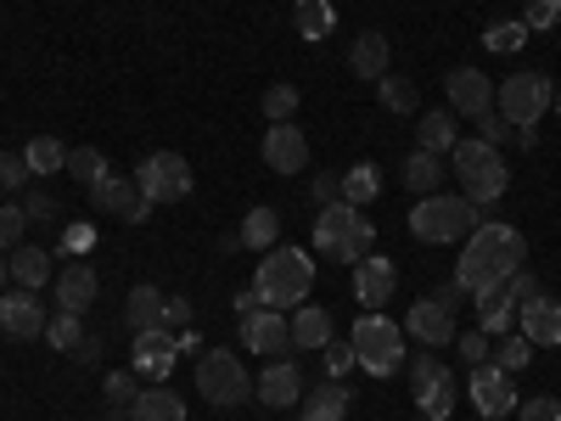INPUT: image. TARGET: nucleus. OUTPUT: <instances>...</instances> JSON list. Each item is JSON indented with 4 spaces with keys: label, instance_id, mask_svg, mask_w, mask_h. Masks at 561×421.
<instances>
[{
    "label": "nucleus",
    "instance_id": "1",
    "mask_svg": "<svg viewBox=\"0 0 561 421\" xmlns=\"http://www.w3.org/2000/svg\"><path fill=\"white\" fill-rule=\"evenodd\" d=\"M528 264V237L517 225H494V219H483L472 237H466V248H460V264H455V287L466 293V298H478V293H489V287H500V281H511Z\"/></svg>",
    "mask_w": 561,
    "mask_h": 421
},
{
    "label": "nucleus",
    "instance_id": "2",
    "mask_svg": "<svg viewBox=\"0 0 561 421\" xmlns=\"http://www.w3.org/2000/svg\"><path fill=\"white\" fill-rule=\"evenodd\" d=\"M253 287L270 309H298L314 287V259L304 248H270L253 270Z\"/></svg>",
    "mask_w": 561,
    "mask_h": 421
},
{
    "label": "nucleus",
    "instance_id": "3",
    "mask_svg": "<svg viewBox=\"0 0 561 421\" xmlns=\"http://www.w3.org/2000/svg\"><path fill=\"white\" fill-rule=\"evenodd\" d=\"M449 169L460 174V197L466 203H500L505 197V185H511V169L500 163V152L489 147V140H455L449 147Z\"/></svg>",
    "mask_w": 561,
    "mask_h": 421
},
{
    "label": "nucleus",
    "instance_id": "4",
    "mask_svg": "<svg viewBox=\"0 0 561 421\" xmlns=\"http://www.w3.org/2000/svg\"><path fill=\"white\" fill-rule=\"evenodd\" d=\"M478 225H483V208L466 203V197H449V192L415 197V208H410V237L415 242H466Z\"/></svg>",
    "mask_w": 561,
    "mask_h": 421
},
{
    "label": "nucleus",
    "instance_id": "5",
    "mask_svg": "<svg viewBox=\"0 0 561 421\" xmlns=\"http://www.w3.org/2000/svg\"><path fill=\"white\" fill-rule=\"evenodd\" d=\"M348 343H354L359 371H370V377H393V371L404 365V326H393L382 309H365L354 320Z\"/></svg>",
    "mask_w": 561,
    "mask_h": 421
},
{
    "label": "nucleus",
    "instance_id": "6",
    "mask_svg": "<svg viewBox=\"0 0 561 421\" xmlns=\"http://www.w3.org/2000/svg\"><path fill=\"white\" fill-rule=\"evenodd\" d=\"M197 394L214 410H237V405L253 399V377H248V365L237 360V349H208L197 360Z\"/></svg>",
    "mask_w": 561,
    "mask_h": 421
},
{
    "label": "nucleus",
    "instance_id": "7",
    "mask_svg": "<svg viewBox=\"0 0 561 421\" xmlns=\"http://www.w3.org/2000/svg\"><path fill=\"white\" fill-rule=\"evenodd\" d=\"M550 102H556V90H550V79L545 73H511L505 84H494V107H500V118L505 124H539L545 113H550Z\"/></svg>",
    "mask_w": 561,
    "mask_h": 421
},
{
    "label": "nucleus",
    "instance_id": "8",
    "mask_svg": "<svg viewBox=\"0 0 561 421\" xmlns=\"http://www.w3.org/2000/svg\"><path fill=\"white\" fill-rule=\"evenodd\" d=\"M455 304H460L455 281H449V287H438L433 298H415L410 315H404V332L415 343H427V349H449L455 343Z\"/></svg>",
    "mask_w": 561,
    "mask_h": 421
},
{
    "label": "nucleus",
    "instance_id": "9",
    "mask_svg": "<svg viewBox=\"0 0 561 421\" xmlns=\"http://www.w3.org/2000/svg\"><path fill=\"white\" fill-rule=\"evenodd\" d=\"M135 185L147 203H180V197H192V163L180 152H152V158H140Z\"/></svg>",
    "mask_w": 561,
    "mask_h": 421
},
{
    "label": "nucleus",
    "instance_id": "10",
    "mask_svg": "<svg viewBox=\"0 0 561 421\" xmlns=\"http://www.w3.org/2000/svg\"><path fill=\"white\" fill-rule=\"evenodd\" d=\"M410 394H415V405H421V416H427V421H444L455 410V371L438 354H415Z\"/></svg>",
    "mask_w": 561,
    "mask_h": 421
},
{
    "label": "nucleus",
    "instance_id": "11",
    "mask_svg": "<svg viewBox=\"0 0 561 421\" xmlns=\"http://www.w3.org/2000/svg\"><path fill=\"white\" fill-rule=\"evenodd\" d=\"M90 203H96V214H113L124 225H147V214H152V203L140 197V185L124 180V174H107V180L90 185Z\"/></svg>",
    "mask_w": 561,
    "mask_h": 421
},
{
    "label": "nucleus",
    "instance_id": "12",
    "mask_svg": "<svg viewBox=\"0 0 561 421\" xmlns=\"http://www.w3.org/2000/svg\"><path fill=\"white\" fill-rule=\"evenodd\" d=\"M259 152H264V169H275V174H298V169H309V135H304L298 124H270Z\"/></svg>",
    "mask_w": 561,
    "mask_h": 421
},
{
    "label": "nucleus",
    "instance_id": "13",
    "mask_svg": "<svg viewBox=\"0 0 561 421\" xmlns=\"http://www.w3.org/2000/svg\"><path fill=\"white\" fill-rule=\"evenodd\" d=\"M466 394H472L478 416H505L511 405H517V388H511V371H500L494 360L489 365H472V383H466Z\"/></svg>",
    "mask_w": 561,
    "mask_h": 421
},
{
    "label": "nucleus",
    "instance_id": "14",
    "mask_svg": "<svg viewBox=\"0 0 561 421\" xmlns=\"http://www.w3.org/2000/svg\"><path fill=\"white\" fill-rule=\"evenodd\" d=\"M135 377H147V383H163L169 371H174V360H180V343H174V332H163V326H152V332H135Z\"/></svg>",
    "mask_w": 561,
    "mask_h": 421
},
{
    "label": "nucleus",
    "instance_id": "15",
    "mask_svg": "<svg viewBox=\"0 0 561 421\" xmlns=\"http://www.w3.org/2000/svg\"><path fill=\"white\" fill-rule=\"evenodd\" d=\"M0 332H7V338H18V343H28V338H45V304H39V293L18 287V293H7V298H0Z\"/></svg>",
    "mask_w": 561,
    "mask_h": 421
},
{
    "label": "nucleus",
    "instance_id": "16",
    "mask_svg": "<svg viewBox=\"0 0 561 421\" xmlns=\"http://www.w3.org/2000/svg\"><path fill=\"white\" fill-rule=\"evenodd\" d=\"M444 96H449V107H455V113L478 118V113H489V107H494V79H489L483 68H455V73L444 79Z\"/></svg>",
    "mask_w": 561,
    "mask_h": 421
},
{
    "label": "nucleus",
    "instance_id": "17",
    "mask_svg": "<svg viewBox=\"0 0 561 421\" xmlns=\"http://www.w3.org/2000/svg\"><path fill=\"white\" fill-rule=\"evenodd\" d=\"M253 399H264L270 410L298 405V399H304V371H298V360H270V365L259 371V383H253Z\"/></svg>",
    "mask_w": 561,
    "mask_h": 421
},
{
    "label": "nucleus",
    "instance_id": "18",
    "mask_svg": "<svg viewBox=\"0 0 561 421\" xmlns=\"http://www.w3.org/2000/svg\"><path fill=\"white\" fill-rule=\"evenodd\" d=\"M287 343H293V320L280 315V309H253V315H242V349L275 360Z\"/></svg>",
    "mask_w": 561,
    "mask_h": 421
},
{
    "label": "nucleus",
    "instance_id": "19",
    "mask_svg": "<svg viewBox=\"0 0 561 421\" xmlns=\"http://www.w3.org/2000/svg\"><path fill=\"white\" fill-rule=\"evenodd\" d=\"M354 293H359V304H393V293H399V270H393V259H382V253H370V259H359L354 264Z\"/></svg>",
    "mask_w": 561,
    "mask_h": 421
},
{
    "label": "nucleus",
    "instance_id": "20",
    "mask_svg": "<svg viewBox=\"0 0 561 421\" xmlns=\"http://www.w3.org/2000/svg\"><path fill=\"white\" fill-rule=\"evenodd\" d=\"M517 320H523V338H528L534 349H550V343H561V298L539 293V298L517 304Z\"/></svg>",
    "mask_w": 561,
    "mask_h": 421
},
{
    "label": "nucleus",
    "instance_id": "21",
    "mask_svg": "<svg viewBox=\"0 0 561 421\" xmlns=\"http://www.w3.org/2000/svg\"><path fill=\"white\" fill-rule=\"evenodd\" d=\"M96 293H102V281H96V270H90L84 259H73L68 270H57V309L84 315L90 304H96Z\"/></svg>",
    "mask_w": 561,
    "mask_h": 421
},
{
    "label": "nucleus",
    "instance_id": "22",
    "mask_svg": "<svg viewBox=\"0 0 561 421\" xmlns=\"http://www.w3.org/2000/svg\"><path fill=\"white\" fill-rule=\"evenodd\" d=\"M354 219H359V208L354 203H325L320 214H314V248L325 253V259H337L343 253V242H348V230H354Z\"/></svg>",
    "mask_w": 561,
    "mask_h": 421
},
{
    "label": "nucleus",
    "instance_id": "23",
    "mask_svg": "<svg viewBox=\"0 0 561 421\" xmlns=\"http://www.w3.org/2000/svg\"><path fill=\"white\" fill-rule=\"evenodd\" d=\"M388 57H393V45H388V34H377V29H365V34L348 45L354 79H382V73H388Z\"/></svg>",
    "mask_w": 561,
    "mask_h": 421
},
{
    "label": "nucleus",
    "instance_id": "24",
    "mask_svg": "<svg viewBox=\"0 0 561 421\" xmlns=\"http://www.w3.org/2000/svg\"><path fill=\"white\" fill-rule=\"evenodd\" d=\"M163 304H169V293H158L152 281H140V287L129 293V304H124L129 332H152V326H163Z\"/></svg>",
    "mask_w": 561,
    "mask_h": 421
},
{
    "label": "nucleus",
    "instance_id": "25",
    "mask_svg": "<svg viewBox=\"0 0 561 421\" xmlns=\"http://www.w3.org/2000/svg\"><path fill=\"white\" fill-rule=\"evenodd\" d=\"M455 140H460V135H455V113H449V107H433V113L415 118V147H421V152H438V158H444Z\"/></svg>",
    "mask_w": 561,
    "mask_h": 421
},
{
    "label": "nucleus",
    "instance_id": "26",
    "mask_svg": "<svg viewBox=\"0 0 561 421\" xmlns=\"http://www.w3.org/2000/svg\"><path fill=\"white\" fill-rule=\"evenodd\" d=\"M444 174H449V169H444V158H438V152H421V147H415V152L404 158V185H410L415 197L444 192Z\"/></svg>",
    "mask_w": 561,
    "mask_h": 421
},
{
    "label": "nucleus",
    "instance_id": "27",
    "mask_svg": "<svg viewBox=\"0 0 561 421\" xmlns=\"http://www.w3.org/2000/svg\"><path fill=\"white\" fill-rule=\"evenodd\" d=\"M332 343V315L320 304H298L293 309V349H325Z\"/></svg>",
    "mask_w": 561,
    "mask_h": 421
},
{
    "label": "nucleus",
    "instance_id": "28",
    "mask_svg": "<svg viewBox=\"0 0 561 421\" xmlns=\"http://www.w3.org/2000/svg\"><path fill=\"white\" fill-rule=\"evenodd\" d=\"M129 421H185V399L180 394H169L163 383L147 394V388H140L135 394V405H129Z\"/></svg>",
    "mask_w": 561,
    "mask_h": 421
},
{
    "label": "nucleus",
    "instance_id": "29",
    "mask_svg": "<svg viewBox=\"0 0 561 421\" xmlns=\"http://www.w3.org/2000/svg\"><path fill=\"white\" fill-rule=\"evenodd\" d=\"M511 320H517V298L505 293V281H500V287H489V293H478V326H483L489 338H494V332L505 338Z\"/></svg>",
    "mask_w": 561,
    "mask_h": 421
},
{
    "label": "nucleus",
    "instance_id": "30",
    "mask_svg": "<svg viewBox=\"0 0 561 421\" xmlns=\"http://www.w3.org/2000/svg\"><path fill=\"white\" fill-rule=\"evenodd\" d=\"M7 270L18 275V287H28V293H39L45 287V281H51V253H45V248H12V259H7Z\"/></svg>",
    "mask_w": 561,
    "mask_h": 421
},
{
    "label": "nucleus",
    "instance_id": "31",
    "mask_svg": "<svg viewBox=\"0 0 561 421\" xmlns=\"http://www.w3.org/2000/svg\"><path fill=\"white\" fill-rule=\"evenodd\" d=\"M298 405H304V421H343V416H348V388H343V383H320V388L304 394Z\"/></svg>",
    "mask_w": 561,
    "mask_h": 421
},
{
    "label": "nucleus",
    "instance_id": "32",
    "mask_svg": "<svg viewBox=\"0 0 561 421\" xmlns=\"http://www.w3.org/2000/svg\"><path fill=\"white\" fill-rule=\"evenodd\" d=\"M23 163H28V174H62L68 169V147H62V140L57 135H34L28 140V147H23Z\"/></svg>",
    "mask_w": 561,
    "mask_h": 421
},
{
    "label": "nucleus",
    "instance_id": "33",
    "mask_svg": "<svg viewBox=\"0 0 561 421\" xmlns=\"http://www.w3.org/2000/svg\"><path fill=\"white\" fill-rule=\"evenodd\" d=\"M275 237H280V214H275V208H253V214L242 219V230H237V242L253 248V253H270Z\"/></svg>",
    "mask_w": 561,
    "mask_h": 421
},
{
    "label": "nucleus",
    "instance_id": "34",
    "mask_svg": "<svg viewBox=\"0 0 561 421\" xmlns=\"http://www.w3.org/2000/svg\"><path fill=\"white\" fill-rule=\"evenodd\" d=\"M377 192H382V169H377V163H354V169L343 174V203L365 208V203H377Z\"/></svg>",
    "mask_w": 561,
    "mask_h": 421
},
{
    "label": "nucleus",
    "instance_id": "35",
    "mask_svg": "<svg viewBox=\"0 0 561 421\" xmlns=\"http://www.w3.org/2000/svg\"><path fill=\"white\" fill-rule=\"evenodd\" d=\"M298 34L304 39H325V34H332L337 29V7H332V0H298Z\"/></svg>",
    "mask_w": 561,
    "mask_h": 421
},
{
    "label": "nucleus",
    "instance_id": "36",
    "mask_svg": "<svg viewBox=\"0 0 561 421\" xmlns=\"http://www.w3.org/2000/svg\"><path fill=\"white\" fill-rule=\"evenodd\" d=\"M79 338H84V315H68V309H57L51 320H45V343H51V349L73 354V349H79Z\"/></svg>",
    "mask_w": 561,
    "mask_h": 421
},
{
    "label": "nucleus",
    "instance_id": "37",
    "mask_svg": "<svg viewBox=\"0 0 561 421\" xmlns=\"http://www.w3.org/2000/svg\"><path fill=\"white\" fill-rule=\"evenodd\" d=\"M370 253H377V225H370V214H359L337 259H343V264H359V259H370Z\"/></svg>",
    "mask_w": 561,
    "mask_h": 421
},
{
    "label": "nucleus",
    "instance_id": "38",
    "mask_svg": "<svg viewBox=\"0 0 561 421\" xmlns=\"http://www.w3.org/2000/svg\"><path fill=\"white\" fill-rule=\"evenodd\" d=\"M298 102H304L298 84H270V90H264V118H270V124H293Z\"/></svg>",
    "mask_w": 561,
    "mask_h": 421
},
{
    "label": "nucleus",
    "instance_id": "39",
    "mask_svg": "<svg viewBox=\"0 0 561 421\" xmlns=\"http://www.w3.org/2000/svg\"><path fill=\"white\" fill-rule=\"evenodd\" d=\"M68 174L84 185V192H90V185H96V180H107V158L96 152V147H79V152H68Z\"/></svg>",
    "mask_w": 561,
    "mask_h": 421
},
{
    "label": "nucleus",
    "instance_id": "40",
    "mask_svg": "<svg viewBox=\"0 0 561 421\" xmlns=\"http://www.w3.org/2000/svg\"><path fill=\"white\" fill-rule=\"evenodd\" d=\"M377 96H382V107H388V113H415V84H410V79L382 73V79H377Z\"/></svg>",
    "mask_w": 561,
    "mask_h": 421
},
{
    "label": "nucleus",
    "instance_id": "41",
    "mask_svg": "<svg viewBox=\"0 0 561 421\" xmlns=\"http://www.w3.org/2000/svg\"><path fill=\"white\" fill-rule=\"evenodd\" d=\"M23 225H28L23 203H0V253H12V248H23Z\"/></svg>",
    "mask_w": 561,
    "mask_h": 421
},
{
    "label": "nucleus",
    "instance_id": "42",
    "mask_svg": "<svg viewBox=\"0 0 561 421\" xmlns=\"http://www.w3.org/2000/svg\"><path fill=\"white\" fill-rule=\"evenodd\" d=\"M556 23H561V0H528V7H523V29L550 34Z\"/></svg>",
    "mask_w": 561,
    "mask_h": 421
},
{
    "label": "nucleus",
    "instance_id": "43",
    "mask_svg": "<svg viewBox=\"0 0 561 421\" xmlns=\"http://www.w3.org/2000/svg\"><path fill=\"white\" fill-rule=\"evenodd\" d=\"M102 388H107V394H102L107 405H118V410H129V405H135V394H140V377H135V371H113V377H107Z\"/></svg>",
    "mask_w": 561,
    "mask_h": 421
},
{
    "label": "nucleus",
    "instance_id": "44",
    "mask_svg": "<svg viewBox=\"0 0 561 421\" xmlns=\"http://www.w3.org/2000/svg\"><path fill=\"white\" fill-rule=\"evenodd\" d=\"M528 360H534V343H528V338H505V343L494 349V365H500V371H523Z\"/></svg>",
    "mask_w": 561,
    "mask_h": 421
},
{
    "label": "nucleus",
    "instance_id": "45",
    "mask_svg": "<svg viewBox=\"0 0 561 421\" xmlns=\"http://www.w3.org/2000/svg\"><path fill=\"white\" fill-rule=\"evenodd\" d=\"M523 39H528V29H523V23H489V34H483L489 52H517Z\"/></svg>",
    "mask_w": 561,
    "mask_h": 421
},
{
    "label": "nucleus",
    "instance_id": "46",
    "mask_svg": "<svg viewBox=\"0 0 561 421\" xmlns=\"http://www.w3.org/2000/svg\"><path fill=\"white\" fill-rule=\"evenodd\" d=\"M320 354H325V377H332V383H337V377H348V371L359 365V360H354V343H325Z\"/></svg>",
    "mask_w": 561,
    "mask_h": 421
},
{
    "label": "nucleus",
    "instance_id": "47",
    "mask_svg": "<svg viewBox=\"0 0 561 421\" xmlns=\"http://www.w3.org/2000/svg\"><path fill=\"white\" fill-rule=\"evenodd\" d=\"M489 354H494V343H489L483 326H478V332H460V360L466 365H489Z\"/></svg>",
    "mask_w": 561,
    "mask_h": 421
},
{
    "label": "nucleus",
    "instance_id": "48",
    "mask_svg": "<svg viewBox=\"0 0 561 421\" xmlns=\"http://www.w3.org/2000/svg\"><path fill=\"white\" fill-rule=\"evenodd\" d=\"M523 421H561V399L556 394H534L523 405Z\"/></svg>",
    "mask_w": 561,
    "mask_h": 421
},
{
    "label": "nucleus",
    "instance_id": "49",
    "mask_svg": "<svg viewBox=\"0 0 561 421\" xmlns=\"http://www.w3.org/2000/svg\"><path fill=\"white\" fill-rule=\"evenodd\" d=\"M511 135V124L500 118V107H489V113H478V140H489V147H500V140Z\"/></svg>",
    "mask_w": 561,
    "mask_h": 421
},
{
    "label": "nucleus",
    "instance_id": "50",
    "mask_svg": "<svg viewBox=\"0 0 561 421\" xmlns=\"http://www.w3.org/2000/svg\"><path fill=\"white\" fill-rule=\"evenodd\" d=\"M23 180H28V163L12 158V152H0V192H18Z\"/></svg>",
    "mask_w": 561,
    "mask_h": 421
},
{
    "label": "nucleus",
    "instance_id": "51",
    "mask_svg": "<svg viewBox=\"0 0 561 421\" xmlns=\"http://www.w3.org/2000/svg\"><path fill=\"white\" fill-rule=\"evenodd\" d=\"M309 197H314L320 208L337 203V197H343V180H337V174H314V180H309Z\"/></svg>",
    "mask_w": 561,
    "mask_h": 421
},
{
    "label": "nucleus",
    "instance_id": "52",
    "mask_svg": "<svg viewBox=\"0 0 561 421\" xmlns=\"http://www.w3.org/2000/svg\"><path fill=\"white\" fill-rule=\"evenodd\" d=\"M505 293H511V298H517V304H528V298H539V281H534V270L523 264L517 275H511V281H505Z\"/></svg>",
    "mask_w": 561,
    "mask_h": 421
},
{
    "label": "nucleus",
    "instance_id": "53",
    "mask_svg": "<svg viewBox=\"0 0 561 421\" xmlns=\"http://www.w3.org/2000/svg\"><path fill=\"white\" fill-rule=\"evenodd\" d=\"M185 326H192V304L169 298V304H163V332H185Z\"/></svg>",
    "mask_w": 561,
    "mask_h": 421
},
{
    "label": "nucleus",
    "instance_id": "54",
    "mask_svg": "<svg viewBox=\"0 0 561 421\" xmlns=\"http://www.w3.org/2000/svg\"><path fill=\"white\" fill-rule=\"evenodd\" d=\"M23 214H28V219H57V203L45 197V192H34V197L23 203Z\"/></svg>",
    "mask_w": 561,
    "mask_h": 421
},
{
    "label": "nucleus",
    "instance_id": "55",
    "mask_svg": "<svg viewBox=\"0 0 561 421\" xmlns=\"http://www.w3.org/2000/svg\"><path fill=\"white\" fill-rule=\"evenodd\" d=\"M96 349H102V338H90V332H84V338H79V349H73V360H79V365H90V360H96Z\"/></svg>",
    "mask_w": 561,
    "mask_h": 421
},
{
    "label": "nucleus",
    "instance_id": "56",
    "mask_svg": "<svg viewBox=\"0 0 561 421\" xmlns=\"http://www.w3.org/2000/svg\"><path fill=\"white\" fill-rule=\"evenodd\" d=\"M174 343H180V354H192V349H203V338H197V326H185V332H174Z\"/></svg>",
    "mask_w": 561,
    "mask_h": 421
},
{
    "label": "nucleus",
    "instance_id": "57",
    "mask_svg": "<svg viewBox=\"0 0 561 421\" xmlns=\"http://www.w3.org/2000/svg\"><path fill=\"white\" fill-rule=\"evenodd\" d=\"M264 298H259V287H248V293H237V315H253Z\"/></svg>",
    "mask_w": 561,
    "mask_h": 421
},
{
    "label": "nucleus",
    "instance_id": "58",
    "mask_svg": "<svg viewBox=\"0 0 561 421\" xmlns=\"http://www.w3.org/2000/svg\"><path fill=\"white\" fill-rule=\"evenodd\" d=\"M7 275H12V270H7V259H0V287H7Z\"/></svg>",
    "mask_w": 561,
    "mask_h": 421
},
{
    "label": "nucleus",
    "instance_id": "59",
    "mask_svg": "<svg viewBox=\"0 0 561 421\" xmlns=\"http://www.w3.org/2000/svg\"><path fill=\"white\" fill-rule=\"evenodd\" d=\"M556 113H561V90H556Z\"/></svg>",
    "mask_w": 561,
    "mask_h": 421
},
{
    "label": "nucleus",
    "instance_id": "60",
    "mask_svg": "<svg viewBox=\"0 0 561 421\" xmlns=\"http://www.w3.org/2000/svg\"><path fill=\"white\" fill-rule=\"evenodd\" d=\"M332 7H337V0H332Z\"/></svg>",
    "mask_w": 561,
    "mask_h": 421
},
{
    "label": "nucleus",
    "instance_id": "61",
    "mask_svg": "<svg viewBox=\"0 0 561 421\" xmlns=\"http://www.w3.org/2000/svg\"><path fill=\"white\" fill-rule=\"evenodd\" d=\"M421 421H427V416H421Z\"/></svg>",
    "mask_w": 561,
    "mask_h": 421
}]
</instances>
